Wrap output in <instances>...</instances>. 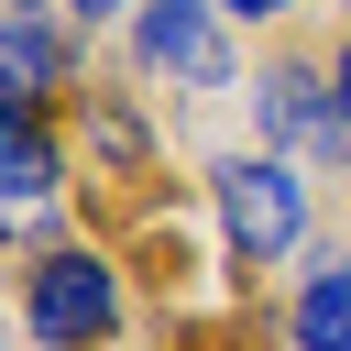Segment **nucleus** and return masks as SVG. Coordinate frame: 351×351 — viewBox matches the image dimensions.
<instances>
[{"instance_id":"f257e3e1","label":"nucleus","mask_w":351,"mask_h":351,"mask_svg":"<svg viewBox=\"0 0 351 351\" xmlns=\"http://www.w3.org/2000/svg\"><path fill=\"white\" fill-rule=\"evenodd\" d=\"M22 340L33 351H110L121 340V263L99 241H55L22 263Z\"/></svg>"},{"instance_id":"f03ea898","label":"nucleus","mask_w":351,"mask_h":351,"mask_svg":"<svg viewBox=\"0 0 351 351\" xmlns=\"http://www.w3.org/2000/svg\"><path fill=\"white\" fill-rule=\"evenodd\" d=\"M208 208H219V230H230L241 263H285L307 241V186H296L285 154H219L208 165Z\"/></svg>"},{"instance_id":"7ed1b4c3","label":"nucleus","mask_w":351,"mask_h":351,"mask_svg":"<svg viewBox=\"0 0 351 351\" xmlns=\"http://www.w3.org/2000/svg\"><path fill=\"white\" fill-rule=\"evenodd\" d=\"M219 22H230L219 0H143V11H132V66H143V77H165V88L230 99V88H241V55H230V33H219Z\"/></svg>"},{"instance_id":"20e7f679","label":"nucleus","mask_w":351,"mask_h":351,"mask_svg":"<svg viewBox=\"0 0 351 351\" xmlns=\"http://www.w3.org/2000/svg\"><path fill=\"white\" fill-rule=\"evenodd\" d=\"M252 121H263V154L351 165V121H340V88H329V66H307V55H263V66H252Z\"/></svg>"},{"instance_id":"39448f33","label":"nucleus","mask_w":351,"mask_h":351,"mask_svg":"<svg viewBox=\"0 0 351 351\" xmlns=\"http://www.w3.org/2000/svg\"><path fill=\"white\" fill-rule=\"evenodd\" d=\"M66 88H88V22H55V11L0 22V99L11 110H55Z\"/></svg>"},{"instance_id":"423d86ee","label":"nucleus","mask_w":351,"mask_h":351,"mask_svg":"<svg viewBox=\"0 0 351 351\" xmlns=\"http://www.w3.org/2000/svg\"><path fill=\"white\" fill-rule=\"evenodd\" d=\"M285 351H351V252H318L285 296Z\"/></svg>"},{"instance_id":"0eeeda50","label":"nucleus","mask_w":351,"mask_h":351,"mask_svg":"<svg viewBox=\"0 0 351 351\" xmlns=\"http://www.w3.org/2000/svg\"><path fill=\"white\" fill-rule=\"evenodd\" d=\"M66 186V143H55V110H11V208H44Z\"/></svg>"},{"instance_id":"6e6552de","label":"nucleus","mask_w":351,"mask_h":351,"mask_svg":"<svg viewBox=\"0 0 351 351\" xmlns=\"http://www.w3.org/2000/svg\"><path fill=\"white\" fill-rule=\"evenodd\" d=\"M77 132L99 143V165H110V176H143V165H154V143H143V121H132L121 99H77Z\"/></svg>"},{"instance_id":"1a4fd4ad","label":"nucleus","mask_w":351,"mask_h":351,"mask_svg":"<svg viewBox=\"0 0 351 351\" xmlns=\"http://www.w3.org/2000/svg\"><path fill=\"white\" fill-rule=\"evenodd\" d=\"M143 0H66V22H132Z\"/></svg>"},{"instance_id":"9d476101","label":"nucleus","mask_w":351,"mask_h":351,"mask_svg":"<svg viewBox=\"0 0 351 351\" xmlns=\"http://www.w3.org/2000/svg\"><path fill=\"white\" fill-rule=\"evenodd\" d=\"M219 11H230V22H285L296 0H219Z\"/></svg>"},{"instance_id":"9b49d317","label":"nucleus","mask_w":351,"mask_h":351,"mask_svg":"<svg viewBox=\"0 0 351 351\" xmlns=\"http://www.w3.org/2000/svg\"><path fill=\"white\" fill-rule=\"evenodd\" d=\"M329 88H340V121H351V33H340V55H329Z\"/></svg>"}]
</instances>
